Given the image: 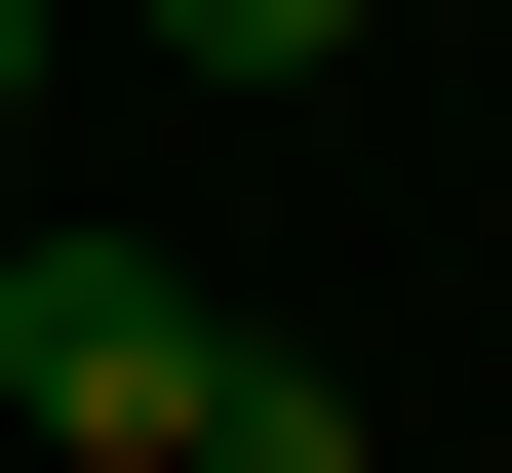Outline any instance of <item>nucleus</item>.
<instances>
[{
  "mask_svg": "<svg viewBox=\"0 0 512 473\" xmlns=\"http://www.w3.org/2000/svg\"><path fill=\"white\" fill-rule=\"evenodd\" d=\"M0 395H40L79 473H197V395H237V316H197L158 237H0Z\"/></svg>",
  "mask_w": 512,
  "mask_h": 473,
  "instance_id": "f257e3e1",
  "label": "nucleus"
},
{
  "mask_svg": "<svg viewBox=\"0 0 512 473\" xmlns=\"http://www.w3.org/2000/svg\"><path fill=\"white\" fill-rule=\"evenodd\" d=\"M197 473H355V395H316V355H237V395H197Z\"/></svg>",
  "mask_w": 512,
  "mask_h": 473,
  "instance_id": "f03ea898",
  "label": "nucleus"
},
{
  "mask_svg": "<svg viewBox=\"0 0 512 473\" xmlns=\"http://www.w3.org/2000/svg\"><path fill=\"white\" fill-rule=\"evenodd\" d=\"M316 40H355V0H158V79H316Z\"/></svg>",
  "mask_w": 512,
  "mask_h": 473,
  "instance_id": "7ed1b4c3",
  "label": "nucleus"
},
{
  "mask_svg": "<svg viewBox=\"0 0 512 473\" xmlns=\"http://www.w3.org/2000/svg\"><path fill=\"white\" fill-rule=\"evenodd\" d=\"M40 40H79V0H0V119H40Z\"/></svg>",
  "mask_w": 512,
  "mask_h": 473,
  "instance_id": "20e7f679",
  "label": "nucleus"
},
{
  "mask_svg": "<svg viewBox=\"0 0 512 473\" xmlns=\"http://www.w3.org/2000/svg\"><path fill=\"white\" fill-rule=\"evenodd\" d=\"M355 40H434V0H355Z\"/></svg>",
  "mask_w": 512,
  "mask_h": 473,
  "instance_id": "39448f33",
  "label": "nucleus"
}]
</instances>
